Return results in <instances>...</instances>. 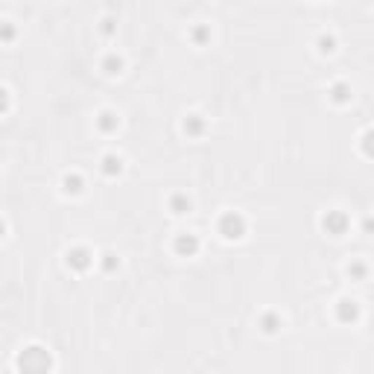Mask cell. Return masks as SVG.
<instances>
[{
  "label": "cell",
  "instance_id": "obj_1",
  "mask_svg": "<svg viewBox=\"0 0 374 374\" xmlns=\"http://www.w3.org/2000/svg\"><path fill=\"white\" fill-rule=\"evenodd\" d=\"M222 234H225V237H240V234H243V220H240L237 214L222 217Z\"/></svg>",
  "mask_w": 374,
  "mask_h": 374
},
{
  "label": "cell",
  "instance_id": "obj_2",
  "mask_svg": "<svg viewBox=\"0 0 374 374\" xmlns=\"http://www.w3.org/2000/svg\"><path fill=\"white\" fill-rule=\"evenodd\" d=\"M68 263L79 266V269H85V266L91 263V260H88V252H82V249H73V252L68 255Z\"/></svg>",
  "mask_w": 374,
  "mask_h": 374
},
{
  "label": "cell",
  "instance_id": "obj_3",
  "mask_svg": "<svg viewBox=\"0 0 374 374\" xmlns=\"http://www.w3.org/2000/svg\"><path fill=\"white\" fill-rule=\"evenodd\" d=\"M324 228H330V231L339 234L342 228H345V217H342V214H330V217H324Z\"/></svg>",
  "mask_w": 374,
  "mask_h": 374
},
{
  "label": "cell",
  "instance_id": "obj_4",
  "mask_svg": "<svg viewBox=\"0 0 374 374\" xmlns=\"http://www.w3.org/2000/svg\"><path fill=\"white\" fill-rule=\"evenodd\" d=\"M178 249H181V252H196V240H193V237H181V240H178Z\"/></svg>",
  "mask_w": 374,
  "mask_h": 374
},
{
  "label": "cell",
  "instance_id": "obj_5",
  "mask_svg": "<svg viewBox=\"0 0 374 374\" xmlns=\"http://www.w3.org/2000/svg\"><path fill=\"white\" fill-rule=\"evenodd\" d=\"M365 152L374 155V132H368V135H365Z\"/></svg>",
  "mask_w": 374,
  "mask_h": 374
}]
</instances>
